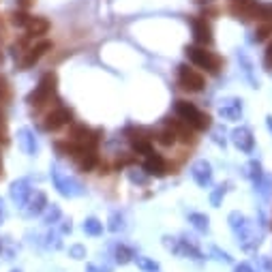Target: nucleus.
I'll return each instance as SVG.
<instances>
[{
  "label": "nucleus",
  "mask_w": 272,
  "mask_h": 272,
  "mask_svg": "<svg viewBox=\"0 0 272 272\" xmlns=\"http://www.w3.org/2000/svg\"><path fill=\"white\" fill-rule=\"evenodd\" d=\"M135 264H137V268L141 272H159L161 266H159V262H154L150 260V257H144V255H135Z\"/></svg>",
  "instance_id": "nucleus-29"
},
{
  "label": "nucleus",
  "mask_w": 272,
  "mask_h": 272,
  "mask_svg": "<svg viewBox=\"0 0 272 272\" xmlns=\"http://www.w3.org/2000/svg\"><path fill=\"white\" fill-rule=\"evenodd\" d=\"M212 176H215V172H212V165L206 159H199L191 165V178L195 180V184L202 186V189L212 184Z\"/></svg>",
  "instance_id": "nucleus-11"
},
{
  "label": "nucleus",
  "mask_w": 272,
  "mask_h": 272,
  "mask_svg": "<svg viewBox=\"0 0 272 272\" xmlns=\"http://www.w3.org/2000/svg\"><path fill=\"white\" fill-rule=\"evenodd\" d=\"M60 217H62V210L58 208L56 204H51L49 208H47V212H45V217H43V221L47 223V225H51V223H58L60 221Z\"/></svg>",
  "instance_id": "nucleus-35"
},
{
  "label": "nucleus",
  "mask_w": 272,
  "mask_h": 272,
  "mask_svg": "<svg viewBox=\"0 0 272 272\" xmlns=\"http://www.w3.org/2000/svg\"><path fill=\"white\" fill-rule=\"evenodd\" d=\"M51 49V41H47V39H43V41H39L37 45H32V47L26 49V54L22 58V62H19V67L22 69H30L35 67V64L41 60V58L47 54V51Z\"/></svg>",
  "instance_id": "nucleus-12"
},
{
  "label": "nucleus",
  "mask_w": 272,
  "mask_h": 272,
  "mask_svg": "<svg viewBox=\"0 0 272 272\" xmlns=\"http://www.w3.org/2000/svg\"><path fill=\"white\" fill-rule=\"evenodd\" d=\"M165 122H167V127L176 133L178 141H182V144H193V141H195V129H193L191 125H186L184 120L165 118Z\"/></svg>",
  "instance_id": "nucleus-15"
},
{
  "label": "nucleus",
  "mask_w": 272,
  "mask_h": 272,
  "mask_svg": "<svg viewBox=\"0 0 272 272\" xmlns=\"http://www.w3.org/2000/svg\"><path fill=\"white\" fill-rule=\"evenodd\" d=\"M56 84H58V77L56 73H45L41 77V82H39V86L32 90V92L26 96V103L32 107H41L45 105L51 96L56 94Z\"/></svg>",
  "instance_id": "nucleus-5"
},
{
  "label": "nucleus",
  "mask_w": 272,
  "mask_h": 272,
  "mask_svg": "<svg viewBox=\"0 0 272 272\" xmlns=\"http://www.w3.org/2000/svg\"><path fill=\"white\" fill-rule=\"evenodd\" d=\"M0 141H2V144L9 141V137H6V122H4V114L2 112H0Z\"/></svg>",
  "instance_id": "nucleus-40"
},
{
  "label": "nucleus",
  "mask_w": 272,
  "mask_h": 272,
  "mask_svg": "<svg viewBox=\"0 0 272 272\" xmlns=\"http://www.w3.org/2000/svg\"><path fill=\"white\" fill-rule=\"evenodd\" d=\"M77 163H80L82 172H92L99 165V154H96V148H84V152L77 157Z\"/></svg>",
  "instance_id": "nucleus-18"
},
{
  "label": "nucleus",
  "mask_w": 272,
  "mask_h": 272,
  "mask_svg": "<svg viewBox=\"0 0 272 272\" xmlns=\"http://www.w3.org/2000/svg\"><path fill=\"white\" fill-rule=\"evenodd\" d=\"M84 231H86L88 236H101L103 234V223L94 217H88L86 221H84Z\"/></svg>",
  "instance_id": "nucleus-31"
},
{
  "label": "nucleus",
  "mask_w": 272,
  "mask_h": 272,
  "mask_svg": "<svg viewBox=\"0 0 272 272\" xmlns=\"http://www.w3.org/2000/svg\"><path fill=\"white\" fill-rule=\"evenodd\" d=\"M266 127H268V131L272 135V116H268V118H266Z\"/></svg>",
  "instance_id": "nucleus-47"
},
{
  "label": "nucleus",
  "mask_w": 272,
  "mask_h": 272,
  "mask_svg": "<svg viewBox=\"0 0 272 272\" xmlns=\"http://www.w3.org/2000/svg\"><path fill=\"white\" fill-rule=\"evenodd\" d=\"M251 19H260V22H268L272 19V4H264V2H255Z\"/></svg>",
  "instance_id": "nucleus-28"
},
{
  "label": "nucleus",
  "mask_w": 272,
  "mask_h": 272,
  "mask_svg": "<svg viewBox=\"0 0 272 272\" xmlns=\"http://www.w3.org/2000/svg\"><path fill=\"white\" fill-rule=\"evenodd\" d=\"M71 229H73V225H71V221H64V225H62V231H64V234H71Z\"/></svg>",
  "instance_id": "nucleus-46"
},
{
  "label": "nucleus",
  "mask_w": 272,
  "mask_h": 272,
  "mask_svg": "<svg viewBox=\"0 0 272 272\" xmlns=\"http://www.w3.org/2000/svg\"><path fill=\"white\" fill-rule=\"evenodd\" d=\"M157 141H159V144L163 146V148H172V146L178 141V137H176V133H174L172 129L167 127V129H163V131L157 133Z\"/></svg>",
  "instance_id": "nucleus-30"
},
{
  "label": "nucleus",
  "mask_w": 272,
  "mask_h": 272,
  "mask_svg": "<svg viewBox=\"0 0 272 272\" xmlns=\"http://www.w3.org/2000/svg\"><path fill=\"white\" fill-rule=\"evenodd\" d=\"M49 30V22L45 17H32L28 26H26V37L28 39H35V37H43L47 35Z\"/></svg>",
  "instance_id": "nucleus-19"
},
{
  "label": "nucleus",
  "mask_w": 272,
  "mask_h": 272,
  "mask_svg": "<svg viewBox=\"0 0 272 272\" xmlns=\"http://www.w3.org/2000/svg\"><path fill=\"white\" fill-rule=\"evenodd\" d=\"M32 2H35V0H17V6H19V9H22V11H26V9H28V6L32 4Z\"/></svg>",
  "instance_id": "nucleus-43"
},
{
  "label": "nucleus",
  "mask_w": 272,
  "mask_h": 272,
  "mask_svg": "<svg viewBox=\"0 0 272 272\" xmlns=\"http://www.w3.org/2000/svg\"><path fill=\"white\" fill-rule=\"evenodd\" d=\"M184 54L189 58V62H193L199 69H206L208 73H219V69H221V58L202 45H186Z\"/></svg>",
  "instance_id": "nucleus-3"
},
{
  "label": "nucleus",
  "mask_w": 272,
  "mask_h": 272,
  "mask_svg": "<svg viewBox=\"0 0 272 272\" xmlns=\"http://www.w3.org/2000/svg\"><path fill=\"white\" fill-rule=\"evenodd\" d=\"M107 229L112 231V234H118V231H125L127 229V219H125V215L122 212H112L109 215V221H107Z\"/></svg>",
  "instance_id": "nucleus-25"
},
{
  "label": "nucleus",
  "mask_w": 272,
  "mask_h": 272,
  "mask_svg": "<svg viewBox=\"0 0 272 272\" xmlns=\"http://www.w3.org/2000/svg\"><path fill=\"white\" fill-rule=\"evenodd\" d=\"M178 84L182 90L189 92H202L206 86V80L202 73H197L195 69H191L189 64H180L178 67Z\"/></svg>",
  "instance_id": "nucleus-6"
},
{
  "label": "nucleus",
  "mask_w": 272,
  "mask_h": 272,
  "mask_svg": "<svg viewBox=\"0 0 272 272\" xmlns=\"http://www.w3.org/2000/svg\"><path fill=\"white\" fill-rule=\"evenodd\" d=\"M244 176H247L253 184H257L264 176H266V174H264V167H262L260 161H257V159H251L249 163H247V167H244Z\"/></svg>",
  "instance_id": "nucleus-21"
},
{
  "label": "nucleus",
  "mask_w": 272,
  "mask_h": 272,
  "mask_svg": "<svg viewBox=\"0 0 272 272\" xmlns=\"http://www.w3.org/2000/svg\"><path fill=\"white\" fill-rule=\"evenodd\" d=\"M51 180H54L58 193L64 197H80L86 193V189H84V184L80 180L75 176H69V174L62 172L58 165H51Z\"/></svg>",
  "instance_id": "nucleus-4"
},
{
  "label": "nucleus",
  "mask_w": 272,
  "mask_h": 272,
  "mask_svg": "<svg viewBox=\"0 0 272 272\" xmlns=\"http://www.w3.org/2000/svg\"><path fill=\"white\" fill-rule=\"evenodd\" d=\"M86 272H109V268H99V266H88Z\"/></svg>",
  "instance_id": "nucleus-45"
},
{
  "label": "nucleus",
  "mask_w": 272,
  "mask_h": 272,
  "mask_svg": "<svg viewBox=\"0 0 272 272\" xmlns=\"http://www.w3.org/2000/svg\"><path fill=\"white\" fill-rule=\"evenodd\" d=\"M227 223H229L231 234L236 236L238 244H240L244 251H255L262 244V234H257V229L253 227V223H251L249 219L242 215V212H238V210L229 212Z\"/></svg>",
  "instance_id": "nucleus-1"
},
{
  "label": "nucleus",
  "mask_w": 272,
  "mask_h": 272,
  "mask_svg": "<svg viewBox=\"0 0 272 272\" xmlns=\"http://www.w3.org/2000/svg\"><path fill=\"white\" fill-rule=\"evenodd\" d=\"M13 272H22V270H13Z\"/></svg>",
  "instance_id": "nucleus-51"
},
{
  "label": "nucleus",
  "mask_w": 272,
  "mask_h": 272,
  "mask_svg": "<svg viewBox=\"0 0 272 272\" xmlns=\"http://www.w3.org/2000/svg\"><path fill=\"white\" fill-rule=\"evenodd\" d=\"M141 170H144L148 176L163 178L165 174H167V163H165V159L161 157L159 152H152V154H148L146 161L141 163Z\"/></svg>",
  "instance_id": "nucleus-14"
},
{
  "label": "nucleus",
  "mask_w": 272,
  "mask_h": 272,
  "mask_svg": "<svg viewBox=\"0 0 272 272\" xmlns=\"http://www.w3.org/2000/svg\"><path fill=\"white\" fill-rule=\"evenodd\" d=\"M174 255L186 257V260L191 257V260H195V262H202V260H204L202 249H199L197 242L193 240V238H189V236H180V238H178L176 249H174Z\"/></svg>",
  "instance_id": "nucleus-9"
},
{
  "label": "nucleus",
  "mask_w": 272,
  "mask_h": 272,
  "mask_svg": "<svg viewBox=\"0 0 272 272\" xmlns=\"http://www.w3.org/2000/svg\"><path fill=\"white\" fill-rule=\"evenodd\" d=\"M0 219H2V202H0Z\"/></svg>",
  "instance_id": "nucleus-48"
},
{
  "label": "nucleus",
  "mask_w": 272,
  "mask_h": 272,
  "mask_svg": "<svg viewBox=\"0 0 272 272\" xmlns=\"http://www.w3.org/2000/svg\"><path fill=\"white\" fill-rule=\"evenodd\" d=\"M30 195H32V189H30L28 180H17V182L11 184V197L17 206H26Z\"/></svg>",
  "instance_id": "nucleus-16"
},
{
  "label": "nucleus",
  "mask_w": 272,
  "mask_h": 272,
  "mask_svg": "<svg viewBox=\"0 0 272 272\" xmlns=\"http://www.w3.org/2000/svg\"><path fill=\"white\" fill-rule=\"evenodd\" d=\"M212 255H215L219 262H225V264H231V262H234V260H231V255L227 253V251H221L219 247H212Z\"/></svg>",
  "instance_id": "nucleus-38"
},
{
  "label": "nucleus",
  "mask_w": 272,
  "mask_h": 272,
  "mask_svg": "<svg viewBox=\"0 0 272 272\" xmlns=\"http://www.w3.org/2000/svg\"><path fill=\"white\" fill-rule=\"evenodd\" d=\"M262 264H264V268H266V272H272V262L268 257H262Z\"/></svg>",
  "instance_id": "nucleus-44"
},
{
  "label": "nucleus",
  "mask_w": 272,
  "mask_h": 272,
  "mask_svg": "<svg viewBox=\"0 0 272 272\" xmlns=\"http://www.w3.org/2000/svg\"><path fill=\"white\" fill-rule=\"evenodd\" d=\"M191 28H193V39H195L197 45L206 47V45L212 43V28H210V24L206 22L204 17H193L191 19Z\"/></svg>",
  "instance_id": "nucleus-13"
},
{
  "label": "nucleus",
  "mask_w": 272,
  "mask_h": 272,
  "mask_svg": "<svg viewBox=\"0 0 272 272\" xmlns=\"http://www.w3.org/2000/svg\"><path fill=\"white\" fill-rule=\"evenodd\" d=\"M9 96V82H6L4 75H0V101Z\"/></svg>",
  "instance_id": "nucleus-39"
},
{
  "label": "nucleus",
  "mask_w": 272,
  "mask_h": 272,
  "mask_svg": "<svg viewBox=\"0 0 272 272\" xmlns=\"http://www.w3.org/2000/svg\"><path fill=\"white\" fill-rule=\"evenodd\" d=\"M69 122H73V112L67 109V107H58V109H54V112H49L47 116H45L43 129L47 133H56L58 129H62L64 125H69Z\"/></svg>",
  "instance_id": "nucleus-7"
},
{
  "label": "nucleus",
  "mask_w": 272,
  "mask_h": 272,
  "mask_svg": "<svg viewBox=\"0 0 272 272\" xmlns=\"http://www.w3.org/2000/svg\"><path fill=\"white\" fill-rule=\"evenodd\" d=\"M176 114H178L180 120H184L186 125H191L195 131H208V129H212V118L208 114L199 112L195 107V103L178 99L176 101Z\"/></svg>",
  "instance_id": "nucleus-2"
},
{
  "label": "nucleus",
  "mask_w": 272,
  "mask_h": 272,
  "mask_svg": "<svg viewBox=\"0 0 272 272\" xmlns=\"http://www.w3.org/2000/svg\"><path fill=\"white\" fill-rule=\"evenodd\" d=\"M69 255L73 260H84L86 257V247L84 244H73V247H69Z\"/></svg>",
  "instance_id": "nucleus-37"
},
{
  "label": "nucleus",
  "mask_w": 272,
  "mask_h": 272,
  "mask_svg": "<svg viewBox=\"0 0 272 272\" xmlns=\"http://www.w3.org/2000/svg\"><path fill=\"white\" fill-rule=\"evenodd\" d=\"M26 215L28 217H35V215H41L45 210V206H47V197H45L43 191H35L32 195L28 197V202H26Z\"/></svg>",
  "instance_id": "nucleus-17"
},
{
  "label": "nucleus",
  "mask_w": 272,
  "mask_h": 272,
  "mask_svg": "<svg viewBox=\"0 0 272 272\" xmlns=\"http://www.w3.org/2000/svg\"><path fill=\"white\" fill-rule=\"evenodd\" d=\"M189 223L199 231V234H208V229H210V219L206 217L204 212H191Z\"/></svg>",
  "instance_id": "nucleus-23"
},
{
  "label": "nucleus",
  "mask_w": 272,
  "mask_h": 272,
  "mask_svg": "<svg viewBox=\"0 0 272 272\" xmlns=\"http://www.w3.org/2000/svg\"><path fill=\"white\" fill-rule=\"evenodd\" d=\"M253 6H255V0H229V11L236 17H242V19H251Z\"/></svg>",
  "instance_id": "nucleus-20"
},
{
  "label": "nucleus",
  "mask_w": 272,
  "mask_h": 272,
  "mask_svg": "<svg viewBox=\"0 0 272 272\" xmlns=\"http://www.w3.org/2000/svg\"><path fill=\"white\" fill-rule=\"evenodd\" d=\"M212 141H215L217 146H221V148L227 146V139H225V131H223L221 127H217L215 131H212Z\"/></svg>",
  "instance_id": "nucleus-36"
},
{
  "label": "nucleus",
  "mask_w": 272,
  "mask_h": 272,
  "mask_svg": "<svg viewBox=\"0 0 272 272\" xmlns=\"http://www.w3.org/2000/svg\"><path fill=\"white\" fill-rule=\"evenodd\" d=\"M30 19H32V17H30L26 11H22V9L11 13V24H13V26H17V28H26Z\"/></svg>",
  "instance_id": "nucleus-32"
},
{
  "label": "nucleus",
  "mask_w": 272,
  "mask_h": 272,
  "mask_svg": "<svg viewBox=\"0 0 272 272\" xmlns=\"http://www.w3.org/2000/svg\"><path fill=\"white\" fill-rule=\"evenodd\" d=\"M234 272H255V270L251 268L249 264H238V266L234 268Z\"/></svg>",
  "instance_id": "nucleus-42"
},
{
  "label": "nucleus",
  "mask_w": 272,
  "mask_h": 272,
  "mask_svg": "<svg viewBox=\"0 0 272 272\" xmlns=\"http://www.w3.org/2000/svg\"><path fill=\"white\" fill-rule=\"evenodd\" d=\"M114 257H116V264L125 266V264H131L135 260V251L131 247H127V244H118L114 251Z\"/></svg>",
  "instance_id": "nucleus-24"
},
{
  "label": "nucleus",
  "mask_w": 272,
  "mask_h": 272,
  "mask_svg": "<svg viewBox=\"0 0 272 272\" xmlns=\"http://www.w3.org/2000/svg\"><path fill=\"white\" fill-rule=\"evenodd\" d=\"M231 144L244 154H251L255 150V137L249 127H238L231 131Z\"/></svg>",
  "instance_id": "nucleus-8"
},
{
  "label": "nucleus",
  "mask_w": 272,
  "mask_h": 272,
  "mask_svg": "<svg viewBox=\"0 0 272 272\" xmlns=\"http://www.w3.org/2000/svg\"><path fill=\"white\" fill-rule=\"evenodd\" d=\"M90 131H92V129H88L86 125H73V127H71L69 137H71V141H77V144L86 146V141L90 137Z\"/></svg>",
  "instance_id": "nucleus-26"
},
{
  "label": "nucleus",
  "mask_w": 272,
  "mask_h": 272,
  "mask_svg": "<svg viewBox=\"0 0 272 272\" xmlns=\"http://www.w3.org/2000/svg\"><path fill=\"white\" fill-rule=\"evenodd\" d=\"M264 67H266L268 71L272 69V43L268 45V49H266V56H264Z\"/></svg>",
  "instance_id": "nucleus-41"
},
{
  "label": "nucleus",
  "mask_w": 272,
  "mask_h": 272,
  "mask_svg": "<svg viewBox=\"0 0 272 272\" xmlns=\"http://www.w3.org/2000/svg\"><path fill=\"white\" fill-rule=\"evenodd\" d=\"M0 174H2V163H0Z\"/></svg>",
  "instance_id": "nucleus-50"
},
{
  "label": "nucleus",
  "mask_w": 272,
  "mask_h": 272,
  "mask_svg": "<svg viewBox=\"0 0 272 272\" xmlns=\"http://www.w3.org/2000/svg\"><path fill=\"white\" fill-rule=\"evenodd\" d=\"M19 144H22V148H24L26 154H35V152L39 150L37 139H35V133H32L30 129H22V131H19Z\"/></svg>",
  "instance_id": "nucleus-22"
},
{
  "label": "nucleus",
  "mask_w": 272,
  "mask_h": 272,
  "mask_svg": "<svg viewBox=\"0 0 272 272\" xmlns=\"http://www.w3.org/2000/svg\"><path fill=\"white\" fill-rule=\"evenodd\" d=\"M127 178L131 180L133 184H137V186H148V182H150V176H148L144 170H137V167L127 170Z\"/></svg>",
  "instance_id": "nucleus-27"
},
{
  "label": "nucleus",
  "mask_w": 272,
  "mask_h": 272,
  "mask_svg": "<svg viewBox=\"0 0 272 272\" xmlns=\"http://www.w3.org/2000/svg\"><path fill=\"white\" fill-rule=\"evenodd\" d=\"M219 116H221L223 120H229V122L240 120V116H242V99H238V96L221 99V101H219Z\"/></svg>",
  "instance_id": "nucleus-10"
},
{
  "label": "nucleus",
  "mask_w": 272,
  "mask_h": 272,
  "mask_svg": "<svg viewBox=\"0 0 272 272\" xmlns=\"http://www.w3.org/2000/svg\"><path fill=\"white\" fill-rule=\"evenodd\" d=\"M270 35H272V19L264 22L262 26H257V30H255V41H257V43H260V41H266Z\"/></svg>",
  "instance_id": "nucleus-34"
},
{
  "label": "nucleus",
  "mask_w": 272,
  "mask_h": 272,
  "mask_svg": "<svg viewBox=\"0 0 272 272\" xmlns=\"http://www.w3.org/2000/svg\"><path fill=\"white\" fill-rule=\"evenodd\" d=\"M0 64H2V54H0Z\"/></svg>",
  "instance_id": "nucleus-49"
},
{
  "label": "nucleus",
  "mask_w": 272,
  "mask_h": 272,
  "mask_svg": "<svg viewBox=\"0 0 272 272\" xmlns=\"http://www.w3.org/2000/svg\"><path fill=\"white\" fill-rule=\"evenodd\" d=\"M227 186H229V184H219V186H215V189H212V193H210V204L215 206V208H219V206H221L225 193H227Z\"/></svg>",
  "instance_id": "nucleus-33"
}]
</instances>
